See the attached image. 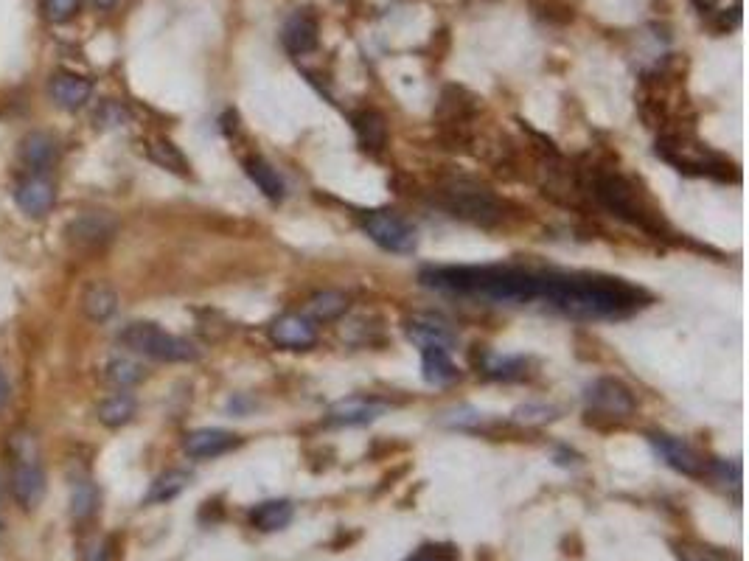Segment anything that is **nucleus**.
<instances>
[{
  "label": "nucleus",
  "mask_w": 749,
  "mask_h": 561,
  "mask_svg": "<svg viewBox=\"0 0 749 561\" xmlns=\"http://www.w3.org/2000/svg\"><path fill=\"white\" fill-rule=\"evenodd\" d=\"M421 371L430 385H449L458 379V368L444 348H421Z\"/></svg>",
  "instance_id": "21"
},
{
  "label": "nucleus",
  "mask_w": 749,
  "mask_h": 561,
  "mask_svg": "<svg viewBox=\"0 0 749 561\" xmlns=\"http://www.w3.org/2000/svg\"><path fill=\"white\" fill-rule=\"evenodd\" d=\"M127 121V110L118 101H101V107L96 110V124L99 127H121Z\"/></svg>",
  "instance_id": "33"
},
{
  "label": "nucleus",
  "mask_w": 749,
  "mask_h": 561,
  "mask_svg": "<svg viewBox=\"0 0 749 561\" xmlns=\"http://www.w3.org/2000/svg\"><path fill=\"white\" fill-rule=\"evenodd\" d=\"M48 93H51V99L57 104L59 110H82L90 96H93V82L85 79V76H79V73H68V71H59L51 76V82H48Z\"/></svg>",
  "instance_id": "12"
},
{
  "label": "nucleus",
  "mask_w": 749,
  "mask_h": 561,
  "mask_svg": "<svg viewBox=\"0 0 749 561\" xmlns=\"http://www.w3.org/2000/svg\"><path fill=\"white\" fill-rule=\"evenodd\" d=\"M245 172L267 200L275 202L284 197V180H281V174H278V169H275L270 160L259 158V155H256V158H247Z\"/></svg>",
  "instance_id": "20"
},
{
  "label": "nucleus",
  "mask_w": 749,
  "mask_h": 561,
  "mask_svg": "<svg viewBox=\"0 0 749 561\" xmlns=\"http://www.w3.org/2000/svg\"><path fill=\"white\" fill-rule=\"evenodd\" d=\"M317 34H320V29H317L315 17L306 15V12H295V15L284 23L281 40H284V45H287V51L292 57H303V54H309V51H315L317 48V40H320Z\"/></svg>",
  "instance_id": "17"
},
{
  "label": "nucleus",
  "mask_w": 749,
  "mask_h": 561,
  "mask_svg": "<svg viewBox=\"0 0 749 561\" xmlns=\"http://www.w3.org/2000/svg\"><path fill=\"white\" fill-rule=\"evenodd\" d=\"M441 202H444V208L452 216L466 219V222H475V225H483V228L500 222V216H503V205H500V200L491 194L489 188L480 186L475 180H466V177L447 180L441 186Z\"/></svg>",
  "instance_id": "4"
},
{
  "label": "nucleus",
  "mask_w": 749,
  "mask_h": 561,
  "mask_svg": "<svg viewBox=\"0 0 749 561\" xmlns=\"http://www.w3.org/2000/svg\"><path fill=\"white\" fill-rule=\"evenodd\" d=\"M542 301L570 317H623L643 306V292L620 278L548 273Z\"/></svg>",
  "instance_id": "1"
},
{
  "label": "nucleus",
  "mask_w": 749,
  "mask_h": 561,
  "mask_svg": "<svg viewBox=\"0 0 749 561\" xmlns=\"http://www.w3.org/2000/svg\"><path fill=\"white\" fill-rule=\"evenodd\" d=\"M99 503H101V494H99V489H96V483H93V480H76V483H73L71 517L76 519V522H85V519L96 517Z\"/></svg>",
  "instance_id": "25"
},
{
  "label": "nucleus",
  "mask_w": 749,
  "mask_h": 561,
  "mask_svg": "<svg viewBox=\"0 0 749 561\" xmlns=\"http://www.w3.org/2000/svg\"><path fill=\"white\" fill-rule=\"evenodd\" d=\"M82 0H45V17L51 23H68L79 12Z\"/></svg>",
  "instance_id": "32"
},
{
  "label": "nucleus",
  "mask_w": 749,
  "mask_h": 561,
  "mask_svg": "<svg viewBox=\"0 0 749 561\" xmlns=\"http://www.w3.org/2000/svg\"><path fill=\"white\" fill-rule=\"evenodd\" d=\"M82 561H113V545L110 539H101V542H90L85 550Z\"/></svg>",
  "instance_id": "36"
},
{
  "label": "nucleus",
  "mask_w": 749,
  "mask_h": 561,
  "mask_svg": "<svg viewBox=\"0 0 749 561\" xmlns=\"http://www.w3.org/2000/svg\"><path fill=\"white\" fill-rule=\"evenodd\" d=\"M82 309H85V315L90 317V320H96V323L110 320L118 309L116 289L110 287V284H93V287L85 292V298H82Z\"/></svg>",
  "instance_id": "23"
},
{
  "label": "nucleus",
  "mask_w": 749,
  "mask_h": 561,
  "mask_svg": "<svg viewBox=\"0 0 749 561\" xmlns=\"http://www.w3.org/2000/svg\"><path fill=\"white\" fill-rule=\"evenodd\" d=\"M270 337L275 346L289 348V351H303L317 343V326L303 315H281L270 326Z\"/></svg>",
  "instance_id": "13"
},
{
  "label": "nucleus",
  "mask_w": 749,
  "mask_h": 561,
  "mask_svg": "<svg viewBox=\"0 0 749 561\" xmlns=\"http://www.w3.org/2000/svg\"><path fill=\"white\" fill-rule=\"evenodd\" d=\"M292 517H295V505L289 500H267L250 511V525L261 533L284 531Z\"/></svg>",
  "instance_id": "18"
},
{
  "label": "nucleus",
  "mask_w": 749,
  "mask_h": 561,
  "mask_svg": "<svg viewBox=\"0 0 749 561\" xmlns=\"http://www.w3.org/2000/svg\"><path fill=\"white\" fill-rule=\"evenodd\" d=\"M121 343L135 354L158 362H194L200 357L194 343H188L177 334H169L166 329H160L158 323H146V320L130 323L121 331Z\"/></svg>",
  "instance_id": "3"
},
{
  "label": "nucleus",
  "mask_w": 749,
  "mask_h": 561,
  "mask_svg": "<svg viewBox=\"0 0 749 561\" xmlns=\"http://www.w3.org/2000/svg\"><path fill=\"white\" fill-rule=\"evenodd\" d=\"M118 3H121V0H93V6H96L99 12H110V9H116Z\"/></svg>",
  "instance_id": "38"
},
{
  "label": "nucleus",
  "mask_w": 749,
  "mask_h": 561,
  "mask_svg": "<svg viewBox=\"0 0 749 561\" xmlns=\"http://www.w3.org/2000/svg\"><path fill=\"white\" fill-rule=\"evenodd\" d=\"M12 472H9V491L15 497V503L26 511H34L45 494V472L40 466V455H37V444L34 438L20 432L12 438Z\"/></svg>",
  "instance_id": "2"
},
{
  "label": "nucleus",
  "mask_w": 749,
  "mask_h": 561,
  "mask_svg": "<svg viewBox=\"0 0 749 561\" xmlns=\"http://www.w3.org/2000/svg\"><path fill=\"white\" fill-rule=\"evenodd\" d=\"M407 337L416 343L418 348H444V351H452V346L458 343V334L452 331L447 320L435 315H413L407 320Z\"/></svg>",
  "instance_id": "11"
},
{
  "label": "nucleus",
  "mask_w": 749,
  "mask_h": 561,
  "mask_svg": "<svg viewBox=\"0 0 749 561\" xmlns=\"http://www.w3.org/2000/svg\"><path fill=\"white\" fill-rule=\"evenodd\" d=\"M107 379L118 385V388H135L146 379L144 365H138L135 360H127V357H116V360L107 362Z\"/></svg>",
  "instance_id": "29"
},
{
  "label": "nucleus",
  "mask_w": 749,
  "mask_h": 561,
  "mask_svg": "<svg viewBox=\"0 0 749 561\" xmlns=\"http://www.w3.org/2000/svg\"><path fill=\"white\" fill-rule=\"evenodd\" d=\"M674 556L679 561H738V556L721 550V547L702 545V542H691V539H674Z\"/></svg>",
  "instance_id": "27"
},
{
  "label": "nucleus",
  "mask_w": 749,
  "mask_h": 561,
  "mask_svg": "<svg viewBox=\"0 0 749 561\" xmlns=\"http://www.w3.org/2000/svg\"><path fill=\"white\" fill-rule=\"evenodd\" d=\"M587 407L606 418H629L634 413V396L618 379H598L587 388Z\"/></svg>",
  "instance_id": "8"
},
{
  "label": "nucleus",
  "mask_w": 749,
  "mask_h": 561,
  "mask_svg": "<svg viewBox=\"0 0 749 561\" xmlns=\"http://www.w3.org/2000/svg\"><path fill=\"white\" fill-rule=\"evenodd\" d=\"M404 561H461V556L452 545H421Z\"/></svg>",
  "instance_id": "31"
},
{
  "label": "nucleus",
  "mask_w": 749,
  "mask_h": 561,
  "mask_svg": "<svg viewBox=\"0 0 749 561\" xmlns=\"http://www.w3.org/2000/svg\"><path fill=\"white\" fill-rule=\"evenodd\" d=\"M149 158L158 163L160 169H169L174 174H188V160L186 155L169 141V138H152L146 146Z\"/></svg>",
  "instance_id": "26"
},
{
  "label": "nucleus",
  "mask_w": 749,
  "mask_h": 561,
  "mask_svg": "<svg viewBox=\"0 0 749 561\" xmlns=\"http://www.w3.org/2000/svg\"><path fill=\"white\" fill-rule=\"evenodd\" d=\"M351 124H354V132H357V138H360L362 149H368V152H382V146L388 144V124H385V118L374 113V110H362L357 116L351 118Z\"/></svg>",
  "instance_id": "19"
},
{
  "label": "nucleus",
  "mask_w": 749,
  "mask_h": 561,
  "mask_svg": "<svg viewBox=\"0 0 749 561\" xmlns=\"http://www.w3.org/2000/svg\"><path fill=\"white\" fill-rule=\"evenodd\" d=\"M388 407L376 399H365V396H351V399H343L329 407L326 413V421L334 424V427H365L376 418L382 416Z\"/></svg>",
  "instance_id": "14"
},
{
  "label": "nucleus",
  "mask_w": 749,
  "mask_h": 561,
  "mask_svg": "<svg viewBox=\"0 0 749 561\" xmlns=\"http://www.w3.org/2000/svg\"><path fill=\"white\" fill-rule=\"evenodd\" d=\"M348 309V298L337 289H326V292H317L309 298V315L315 320H337L340 315H346Z\"/></svg>",
  "instance_id": "28"
},
{
  "label": "nucleus",
  "mask_w": 749,
  "mask_h": 561,
  "mask_svg": "<svg viewBox=\"0 0 749 561\" xmlns=\"http://www.w3.org/2000/svg\"><path fill=\"white\" fill-rule=\"evenodd\" d=\"M362 231L368 233V239L379 245L382 250H388V253H413L418 247V233L416 228L399 216L396 211H388V208H382V211H368V214L362 216Z\"/></svg>",
  "instance_id": "5"
},
{
  "label": "nucleus",
  "mask_w": 749,
  "mask_h": 561,
  "mask_svg": "<svg viewBox=\"0 0 749 561\" xmlns=\"http://www.w3.org/2000/svg\"><path fill=\"white\" fill-rule=\"evenodd\" d=\"M20 158L29 166L31 174H45L57 166L59 146L48 132H31L20 144Z\"/></svg>",
  "instance_id": "16"
},
{
  "label": "nucleus",
  "mask_w": 749,
  "mask_h": 561,
  "mask_svg": "<svg viewBox=\"0 0 749 561\" xmlns=\"http://www.w3.org/2000/svg\"><path fill=\"white\" fill-rule=\"evenodd\" d=\"M135 410H138V404L132 399L130 393H118V396H110V399H104L99 404V421L104 427H124V424H130L132 416H135Z\"/></svg>",
  "instance_id": "24"
},
{
  "label": "nucleus",
  "mask_w": 749,
  "mask_h": 561,
  "mask_svg": "<svg viewBox=\"0 0 749 561\" xmlns=\"http://www.w3.org/2000/svg\"><path fill=\"white\" fill-rule=\"evenodd\" d=\"M15 202L26 216L43 219V216L51 214V208L57 202V188L45 174H31L15 188Z\"/></svg>",
  "instance_id": "10"
},
{
  "label": "nucleus",
  "mask_w": 749,
  "mask_h": 561,
  "mask_svg": "<svg viewBox=\"0 0 749 561\" xmlns=\"http://www.w3.org/2000/svg\"><path fill=\"white\" fill-rule=\"evenodd\" d=\"M6 402H9V379H6V374L0 371V407H3Z\"/></svg>",
  "instance_id": "37"
},
{
  "label": "nucleus",
  "mask_w": 749,
  "mask_h": 561,
  "mask_svg": "<svg viewBox=\"0 0 749 561\" xmlns=\"http://www.w3.org/2000/svg\"><path fill=\"white\" fill-rule=\"evenodd\" d=\"M595 197L601 200L604 208H609L620 219H626L632 225H640V228H651L649 214H646V208L637 200L634 188L623 177H618V174H601L595 180Z\"/></svg>",
  "instance_id": "6"
},
{
  "label": "nucleus",
  "mask_w": 749,
  "mask_h": 561,
  "mask_svg": "<svg viewBox=\"0 0 749 561\" xmlns=\"http://www.w3.org/2000/svg\"><path fill=\"white\" fill-rule=\"evenodd\" d=\"M233 446H239V438L228 430H194L188 432L186 441H183V449H186L188 458H197V461H205V458H219L225 452H231Z\"/></svg>",
  "instance_id": "15"
},
{
  "label": "nucleus",
  "mask_w": 749,
  "mask_h": 561,
  "mask_svg": "<svg viewBox=\"0 0 749 561\" xmlns=\"http://www.w3.org/2000/svg\"><path fill=\"white\" fill-rule=\"evenodd\" d=\"M118 231V219L107 211H85L76 219L68 222L65 236L73 247L79 250H99V247L110 245Z\"/></svg>",
  "instance_id": "7"
},
{
  "label": "nucleus",
  "mask_w": 749,
  "mask_h": 561,
  "mask_svg": "<svg viewBox=\"0 0 749 561\" xmlns=\"http://www.w3.org/2000/svg\"><path fill=\"white\" fill-rule=\"evenodd\" d=\"M191 486V475L183 472V469H169L160 477H155V483L146 491L144 503L146 505H160V503H172L174 497H180L183 491Z\"/></svg>",
  "instance_id": "22"
},
{
  "label": "nucleus",
  "mask_w": 749,
  "mask_h": 561,
  "mask_svg": "<svg viewBox=\"0 0 749 561\" xmlns=\"http://www.w3.org/2000/svg\"><path fill=\"white\" fill-rule=\"evenodd\" d=\"M649 441L651 446H654V452H657L674 472L688 477L705 475V458H702L691 444H685L682 438L665 435V432H651Z\"/></svg>",
  "instance_id": "9"
},
{
  "label": "nucleus",
  "mask_w": 749,
  "mask_h": 561,
  "mask_svg": "<svg viewBox=\"0 0 749 561\" xmlns=\"http://www.w3.org/2000/svg\"><path fill=\"white\" fill-rule=\"evenodd\" d=\"M483 374L494 376V379H517V376L525 374V360L489 354V357L483 360Z\"/></svg>",
  "instance_id": "30"
},
{
  "label": "nucleus",
  "mask_w": 749,
  "mask_h": 561,
  "mask_svg": "<svg viewBox=\"0 0 749 561\" xmlns=\"http://www.w3.org/2000/svg\"><path fill=\"white\" fill-rule=\"evenodd\" d=\"M553 410L550 407H533V404H525V407H519L517 413H514V418L517 421H525V424H536V421H550V418H556V416H550Z\"/></svg>",
  "instance_id": "35"
},
{
  "label": "nucleus",
  "mask_w": 749,
  "mask_h": 561,
  "mask_svg": "<svg viewBox=\"0 0 749 561\" xmlns=\"http://www.w3.org/2000/svg\"><path fill=\"white\" fill-rule=\"evenodd\" d=\"M449 427H477L483 416L477 413V410H469V407H461V410H455V413H449V418H444Z\"/></svg>",
  "instance_id": "34"
}]
</instances>
